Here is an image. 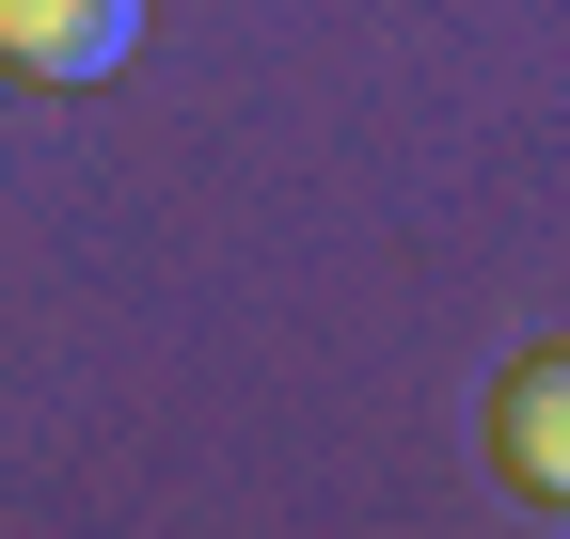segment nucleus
<instances>
[{"label":"nucleus","mask_w":570,"mask_h":539,"mask_svg":"<svg viewBox=\"0 0 570 539\" xmlns=\"http://www.w3.org/2000/svg\"><path fill=\"white\" fill-rule=\"evenodd\" d=\"M127 48H142V0H0V80L32 96H96Z\"/></svg>","instance_id":"obj_1"},{"label":"nucleus","mask_w":570,"mask_h":539,"mask_svg":"<svg viewBox=\"0 0 570 539\" xmlns=\"http://www.w3.org/2000/svg\"><path fill=\"white\" fill-rule=\"evenodd\" d=\"M491 477L523 508H570V350H523L491 381Z\"/></svg>","instance_id":"obj_2"}]
</instances>
